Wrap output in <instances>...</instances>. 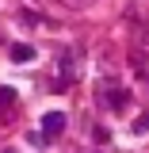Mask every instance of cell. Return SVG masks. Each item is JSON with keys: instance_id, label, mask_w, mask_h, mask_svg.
<instances>
[{"instance_id": "obj_3", "label": "cell", "mask_w": 149, "mask_h": 153, "mask_svg": "<svg viewBox=\"0 0 149 153\" xmlns=\"http://www.w3.org/2000/svg\"><path fill=\"white\" fill-rule=\"evenodd\" d=\"M107 103H111L115 111H122V107L130 103V92H126V88H111V92H107Z\"/></svg>"}, {"instance_id": "obj_2", "label": "cell", "mask_w": 149, "mask_h": 153, "mask_svg": "<svg viewBox=\"0 0 149 153\" xmlns=\"http://www.w3.org/2000/svg\"><path fill=\"white\" fill-rule=\"evenodd\" d=\"M12 61H16V65L35 61V46H31V42H16V46H12Z\"/></svg>"}, {"instance_id": "obj_8", "label": "cell", "mask_w": 149, "mask_h": 153, "mask_svg": "<svg viewBox=\"0 0 149 153\" xmlns=\"http://www.w3.org/2000/svg\"><path fill=\"white\" fill-rule=\"evenodd\" d=\"M4 153H19V149H4Z\"/></svg>"}, {"instance_id": "obj_6", "label": "cell", "mask_w": 149, "mask_h": 153, "mask_svg": "<svg viewBox=\"0 0 149 153\" xmlns=\"http://www.w3.org/2000/svg\"><path fill=\"white\" fill-rule=\"evenodd\" d=\"M19 23H23V27H35V23H38V12H23Z\"/></svg>"}, {"instance_id": "obj_4", "label": "cell", "mask_w": 149, "mask_h": 153, "mask_svg": "<svg viewBox=\"0 0 149 153\" xmlns=\"http://www.w3.org/2000/svg\"><path fill=\"white\" fill-rule=\"evenodd\" d=\"M134 134H149V111L134 119Z\"/></svg>"}, {"instance_id": "obj_5", "label": "cell", "mask_w": 149, "mask_h": 153, "mask_svg": "<svg viewBox=\"0 0 149 153\" xmlns=\"http://www.w3.org/2000/svg\"><path fill=\"white\" fill-rule=\"evenodd\" d=\"M8 103H16V92L12 88H0V107H8Z\"/></svg>"}, {"instance_id": "obj_1", "label": "cell", "mask_w": 149, "mask_h": 153, "mask_svg": "<svg viewBox=\"0 0 149 153\" xmlns=\"http://www.w3.org/2000/svg\"><path fill=\"white\" fill-rule=\"evenodd\" d=\"M42 130H46V138L61 134V130H65V115H61V111H46V115H42Z\"/></svg>"}, {"instance_id": "obj_7", "label": "cell", "mask_w": 149, "mask_h": 153, "mask_svg": "<svg viewBox=\"0 0 149 153\" xmlns=\"http://www.w3.org/2000/svg\"><path fill=\"white\" fill-rule=\"evenodd\" d=\"M61 4H65V8H88L92 0H61Z\"/></svg>"}]
</instances>
